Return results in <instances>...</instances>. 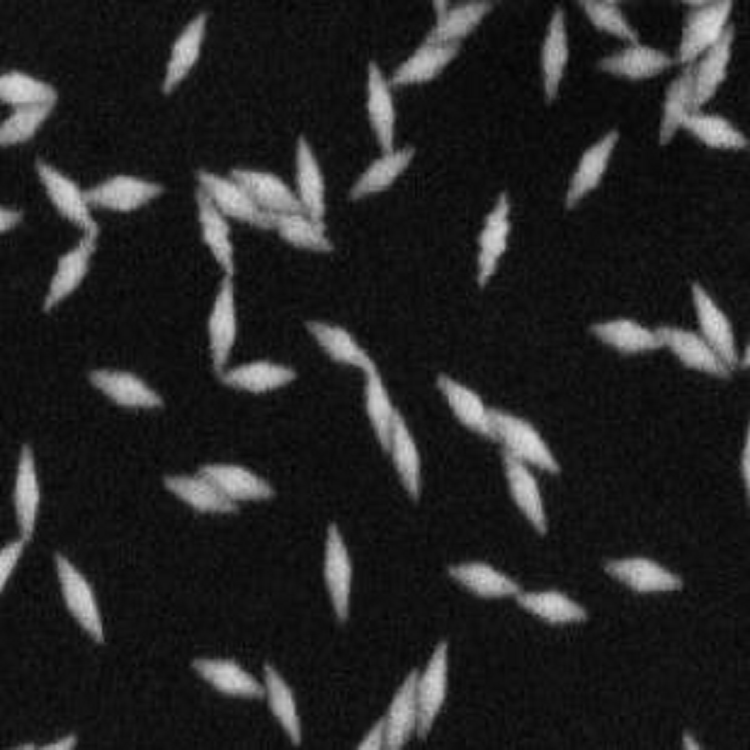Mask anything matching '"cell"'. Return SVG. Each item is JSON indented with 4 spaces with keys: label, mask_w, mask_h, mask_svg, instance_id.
<instances>
[{
    "label": "cell",
    "mask_w": 750,
    "mask_h": 750,
    "mask_svg": "<svg viewBox=\"0 0 750 750\" xmlns=\"http://www.w3.org/2000/svg\"><path fill=\"white\" fill-rule=\"evenodd\" d=\"M489 415L494 440L503 444V452L551 474L560 472L556 458L532 424L495 408L489 409Z\"/></svg>",
    "instance_id": "6da1fadb"
},
{
    "label": "cell",
    "mask_w": 750,
    "mask_h": 750,
    "mask_svg": "<svg viewBox=\"0 0 750 750\" xmlns=\"http://www.w3.org/2000/svg\"><path fill=\"white\" fill-rule=\"evenodd\" d=\"M733 2L707 1L704 5L692 8L682 29L678 50L681 64H693L697 57L713 46L723 35Z\"/></svg>",
    "instance_id": "7a4b0ae2"
},
{
    "label": "cell",
    "mask_w": 750,
    "mask_h": 750,
    "mask_svg": "<svg viewBox=\"0 0 750 750\" xmlns=\"http://www.w3.org/2000/svg\"><path fill=\"white\" fill-rule=\"evenodd\" d=\"M199 187L226 216L260 229H273L272 215L260 209L245 189L233 180L205 169H198Z\"/></svg>",
    "instance_id": "3957f363"
},
{
    "label": "cell",
    "mask_w": 750,
    "mask_h": 750,
    "mask_svg": "<svg viewBox=\"0 0 750 750\" xmlns=\"http://www.w3.org/2000/svg\"><path fill=\"white\" fill-rule=\"evenodd\" d=\"M34 167L57 211L84 233L98 235L100 228L90 212L84 190L71 178L41 159L35 161Z\"/></svg>",
    "instance_id": "277c9868"
},
{
    "label": "cell",
    "mask_w": 750,
    "mask_h": 750,
    "mask_svg": "<svg viewBox=\"0 0 750 750\" xmlns=\"http://www.w3.org/2000/svg\"><path fill=\"white\" fill-rule=\"evenodd\" d=\"M54 560L68 610L94 641L103 643V624L89 582L63 554L56 553Z\"/></svg>",
    "instance_id": "5b68a950"
},
{
    "label": "cell",
    "mask_w": 750,
    "mask_h": 750,
    "mask_svg": "<svg viewBox=\"0 0 750 750\" xmlns=\"http://www.w3.org/2000/svg\"><path fill=\"white\" fill-rule=\"evenodd\" d=\"M209 349L214 371L220 375L237 336V314L232 276H223L207 322Z\"/></svg>",
    "instance_id": "8992f818"
},
{
    "label": "cell",
    "mask_w": 750,
    "mask_h": 750,
    "mask_svg": "<svg viewBox=\"0 0 750 750\" xmlns=\"http://www.w3.org/2000/svg\"><path fill=\"white\" fill-rule=\"evenodd\" d=\"M164 187L132 175L119 174L84 190L89 205L129 212L158 197Z\"/></svg>",
    "instance_id": "52a82bcc"
},
{
    "label": "cell",
    "mask_w": 750,
    "mask_h": 750,
    "mask_svg": "<svg viewBox=\"0 0 750 750\" xmlns=\"http://www.w3.org/2000/svg\"><path fill=\"white\" fill-rule=\"evenodd\" d=\"M448 644L439 642L423 673L417 679L416 694L418 704L417 735L425 738L440 712L447 692Z\"/></svg>",
    "instance_id": "ba28073f"
},
{
    "label": "cell",
    "mask_w": 750,
    "mask_h": 750,
    "mask_svg": "<svg viewBox=\"0 0 750 750\" xmlns=\"http://www.w3.org/2000/svg\"><path fill=\"white\" fill-rule=\"evenodd\" d=\"M509 215L508 195L501 192L486 215L478 237L477 283L481 287L493 277L506 252L511 229Z\"/></svg>",
    "instance_id": "9c48e42d"
},
{
    "label": "cell",
    "mask_w": 750,
    "mask_h": 750,
    "mask_svg": "<svg viewBox=\"0 0 750 750\" xmlns=\"http://www.w3.org/2000/svg\"><path fill=\"white\" fill-rule=\"evenodd\" d=\"M691 295L701 336L722 361L733 370L739 363V356L728 317L701 284L692 283Z\"/></svg>",
    "instance_id": "30bf717a"
},
{
    "label": "cell",
    "mask_w": 750,
    "mask_h": 750,
    "mask_svg": "<svg viewBox=\"0 0 750 750\" xmlns=\"http://www.w3.org/2000/svg\"><path fill=\"white\" fill-rule=\"evenodd\" d=\"M662 346L667 347L686 367L718 378H729L731 369L716 354L701 334L675 326L655 329Z\"/></svg>",
    "instance_id": "8fae6325"
},
{
    "label": "cell",
    "mask_w": 750,
    "mask_h": 750,
    "mask_svg": "<svg viewBox=\"0 0 750 750\" xmlns=\"http://www.w3.org/2000/svg\"><path fill=\"white\" fill-rule=\"evenodd\" d=\"M230 177L245 189L260 209L271 215L304 212L296 193L273 173L234 168Z\"/></svg>",
    "instance_id": "7c38bea8"
},
{
    "label": "cell",
    "mask_w": 750,
    "mask_h": 750,
    "mask_svg": "<svg viewBox=\"0 0 750 750\" xmlns=\"http://www.w3.org/2000/svg\"><path fill=\"white\" fill-rule=\"evenodd\" d=\"M97 237L95 234L84 233L71 249L58 258L42 304L45 312L53 309L81 284L88 272Z\"/></svg>",
    "instance_id": "4fadbf2b"
},
{
    "label": "cell",
    "mask_w": 750,
    "mask_h": 750,
    "mask_svg": "<svg viewBox=\"0 0 750 750\" xmlns=\"http://www.w3.org/2000/svg\"><path fill=\"white\" fill-rule=\"evenodd\" d=\"M324 579L335 614L340 621H345L349 613L352 564L342 535L334 523L327 529Z\"/></svg>",
    "instance_id": "5bb4252c"
},
{
    "label": "cell",
    "mask_w": 750,
    "mask_h": 750,
    "mask_svg": "<svg viewBox=\"0 0 750 750\" xmlns=\"http://www.w3.org/2000/svg\"><path fill=\"white\" fill-rule=\"evenodd\" d=\"M604 570L638 593L675 591L683 585L679 576L645 557L609 560Z\"/></svg>",
    "instance_id": "9a60e30c"
},
{
    "label": "cell",
    "mask_w": 750,
    "mask_h": 750,
    "mask_svg": "<svg viewBox=\"0 0 750 750\" xmlns=\"http://www.w3.org/2000/svg\"><path fill=\"white\" fill-rule=\"evenodd\" d=\"M91 384L116 404L127 408H158L161 396L138 376L119 370L98 369L88 375Z\"/></svg>",
    "instance_id": "2e32d148"
},
{
    "label": "cell",
    "mask_w": 750,
    "mask_h": 750,
    "mask_svg": "<svg viewBox=\"0 0 750 750\" xmlns=\"http://www.w3.org/2000/svg\"><path fill=\"white\" fill-rule=\"evenodd\" d=\"M366 109L370 125L383 152L394 149L396 112L389 81L374 61L367 67Z\"/></svg>",
    "instance_id": "e0dca14e"
},
{
    "label": "cell",
    "mask_w": 750,
    "mask_h": 750,
    "mask_svg": "<svg viewBox=\"0 0 750 750\" xmlns=\"http://www.w3.org/2000/svg\"><path fill=\"white\" fill-rule=\"evenodd\" d=\"M295 177L296 195L304 213L313 220L324 223V178L315 154L304 136H300L296 142Z\"/></svg>",
    "instance_id": "ac0fdd59"
},
{
    "label": "cell",
    "mask_w": 750,
    "mask_h": 750,
    "mask_svg": "<svg viewBox=\"0 0 750 750\" xmlns=\"http://www.w3.org/2000/svg\"><path fill=\"white\" fill-rule=\"evenodd\" d=\"M207 20V13H198L175 39L163 77V93H171L195 66L200 57Z\"/></svg>",
    "instance_id": "d6986e66"
},
{
    "label": "cell",
    "mask_w": 750,
    "mask_h": 750,
    "mask_svg": "<svg viewBox=\"0 0 750 750\" xmlns=\"http://www.w3.org/2000/svg\"><path fill=\"white\" fill-rule=\"evenodd\" d=\"M733 40L734 28L728 25L720 39L704 52L699 63L694 64L693 112L699 111L713 98L726 78Z\"/></svg>",
    "instance_id": "ffe728a7"
},
{
    "label": "cell",
    "mask_w": 750,
    "mask_h": 750,
    "mask_svg": "<svg viewBox=\"0 0 750 750\" xmlns=\"http://www.w3.org/2000/svg\"><path fill=\"white\" fill-rule=\"evenodd\" d=\"M503 466L511 497L541 535L547 532V518L538 483L526 464L503 452Z\"/></svg>",
    "instance_id": "44dd1931"
},
{
    "label": "cell",
    "mask_w": 750,
    "mask_h": 750,
    "mask_svg": "<svg viewBox=\"0 0 750 750\" xmlns=\"http://www.w3.org/2000/svg\"><path fill=\"white\" fill-rule=\"evenodd\" d=\"M199 473L212 481L231 501H261L271 498L274 490L251 470L235 464L214 463L200 468Z\"/></svg>",
    "instance_id": "7402d4cb"
},
{
    "label": "cell",
    "mask_w": 750,
    "mask_h": 750,
    "mask_svg": "<svg viewBox=\"0 0 750 750\" xmlns=\"http://www.w3.org/2000/svg\"><path fill=\"white\" fill-rule=\"evenodd\" d=\"M436 385L461 424L485 438L494 440L490 408L485 406L474 390L446 374L437 376Z\"/></svg>",
    "instance_id": "603a6c76"
},
{
    "label": "cell",
    "mask_w": 750,
    "mask_h": 750,
    "mask_svg": "<svg viewBox=\"0 0 750 750\" xmlns=\"http://www.w3.org/2000/svg\"><path fill=\"white\" fill-rule=\"evenodd\" d=\"M618 138V132L611 130L583 153L566 192L567 208L576 206L599 185Z\"/></svg>",
    "instance_id": "cb8c5ba5"
},
{
    "label": "cell",
    "mask_w": 750,
    "mask_h": 750,
    "mask_svg": "<svg viewBox=\"0 0 750 750\" xmlns=\"http://www.w3.org/2000/svg\"><path fill=\"white\" fill-rule=\"evenodd\" d=\"M195 200L203 242L224 274L233 276L234 249L227 217L213 204L200 187L195 191Z\"/></svg>",
    "instance_id": "d4e9b609"
},
{
    "label": "cell",
    "mask_w": 750,
    "mask_h": 750,
    "mask_svg": "<svg viewBox=\"0 0 750 750\" xmlns=\"http://www.w3.org/2000/svg\"><path fill=\"white\" fill-rule=\"evenodd\" d=\"M419 672L412 670L396 691L385 720V749L397 750L410 739L418 724L416 686Z\"/></svg>",
    "instance_id": "484cf974"
},
{
    "label": "cell",
    "mask_w": 750,
    "mask_h": 750,
    "mask_svg": "<svg viewBox=\"0 0 750 750\" xmlns=\"http://www.w3.org/2000/svg\"><path fill=\"white\" fill-rule=\"evenodd\" d=\"M459 44L423 42L393 72L390 86H406L431 81L456 57Z\"/></svg>",
    "instance_id": "4316f807"
},
{
    "label": "cell",
    "mask_w": 750,
    "mask_h": 750,
    "mask_svg": "<svg viewBox=\"0 0 750 750\" xmlns=\"http://www.w3.org/2000/svg\"><path fill=\"white\" fill-rule=\"evenodd\" d=\"M673 60L666 53L640 43H634L600 60L598 66L604 72L629 80L651 78L672 66Z\"/></svg>",
    "instance_id": "83f0119b"
},
{
    "label": "cell",
    "mask_w": 750,
    "mask_h": 750,
    "mask_svg": "<svg viewBox=\"0 0 750 750\" xmlns=\"http://www.w3.org/2000/svg\"><path fill=\"white\" fill-rule=\"evenodd\" d=\"M192 667L223 694L245 698H262L265 695V688L233 660L197 658L193 660Z\"/></svg>",
    "instance_id": "f1b7e54d"
},
{
    "label": "cell",
    "mask_w": 750,
    "mask_h": 750,
    "mask_svg": "<svg viewBox=\"0 0 750 750\" xmlns=\"http://www.w3.org/2000/svg\"><path fill=\"white\" fill-rule=\"evenodd\" d=\"M306 329L335 362L355 367L365 374L377 369L375 362L345 328L323 321H308Z\"/></svg>",
    "instance_id": "f546056e"
},
{
    "label": "cell",
    "mask_w": 750,
    "mask_h": 750,
    "mask_svg": "<svg viewBox=\"0 0 750 750\" xmlns=\"http://www.w3.org/2000/svg\"><path fill=\"white\" fill-rule=\"evenodd\" d=\"M14 507L21 538L31 539L40 505V487L31 447L23 445L14 483Z\"/></svg>",
    "instance_id": "4dcf8cb0"
},
{
    "label": "cell",
    "mask_w": 750,
    "mask_h": 750,
    "mask_svg": "<svg viewBox=\"0 0 750 750\" xmlns=\"http://www.w3.org/2000/svg\"><path fill=\"white\" fill-rule=\"evenodd\" d=\"M568 58L565 15L563 9L558 6L550 18L541 50L544 93L548 102L557 97Z\"/></svg>",
    "instance_id": "1f68e13d"
},
{
    "label": "cell",
    "mask_w": 750,
    "mask_h": 750,
    "mask_svg": "<svg viewBox=\"0 0 750 750\" xmlns=\"http://www.w3.org/2000/svg\"><path fill=\"white\" fill-rule=\"evenodd\" d=\"M219 376L229 387L258 394L290 384L296 378V372L283 364L257 360L223 371Z\"/></svg>",
    "instance_id": "d6a6232c"
},
{
    "label": "cell",
    "mask_w": 750,
    "mask_h": 750,
    "mask_svg": "<svg viewBox=\"0 0 750 750\" xmlns=\"http://www.w3.org/2000/svg\"><path fill=\"white\" fill-rule=\"evenodd\" d=\"M164 485L171 493L199 512L228 514L237 510L236 503L228 499L212 481L200 473L194 476H166Z\"/></svg>",
    "instance_id": "836d02e7"
},
{
    "label": "cell",
    "mask_w": 750,
    "mask_h": 750,
    "mask_svg": "<svg viewBox=\"0 0 750 750\" xmlns=\"http://www.w3.org/2000/svg\"><path fill=\"white\" fill-rule=\"evenodd\" d=\"M590 331L606 345L625 354L653 351L663 347L655 330L628 318L594 323Z\"/></svg>",
    "instance_id": "e575fe53"
},
{
    "label": "cell",
    "mask_w": 750,
    "mask_h": 750,
    "mask_svg": "<svg viewBox=\"0 0 750 750\" xmlns=\"http://www.w3.org/2000/svg\"><path fill=\"white\" fill-rule=\"evenodd\" d=\"M414 155L412 146L383 152L355 181L349 191L350 198L359 200L389 188L407 169Z\"/></svg>",
    "instance_id": "d590c367"
},
{
    "label": "cell",
    "mask_w": 750,
    "mask_h": 750,
    "mask_svg": "<svg viewBox=\"0 0 750 750\" xmlns=\"http://www.w3.org/2000/svg\"><path fill=\"white\" fill-rule=\"evenodd\" d=\"M448 574L467 590L482 598L516 596L520 586L509 576L484 562L452 565Z\"/></svg>",
    "instance_id": "8d00e7d4"
},
{
    "label": "cell",
    "mask_w": 750,
    "mask_h": 750,
    "mask_svg": "<svg viewBox=\"0 0 750 750\" xmlns=\"http://www.w3.org/2000/svg\"><path fill=\"white\" fill-rule=\"evenodd\" d=\"M388 451L403 487L413 499L421 490V460L415 440L403 418L396 413L390 435Z\"/></svg>",
    "instance_id": "74e56055"
},
{
    "label": "cell",
    "mask_w": 750,
    "mask_h": 750,
    "mask_svg": "<svg viewBox=\"0 0 750 750\" xmlns=\"http://www.w3.org/2000/svg\"><path fill=\"white\" fill-rule=\"evenodd\" d=\"M488 1H472L436 17V23L427 34L424 42L432 44H459L458 41L468 36L491 11Z\"/></svg>",
    "instance_id": "f35d334b"
},
{
    "label": "cell",
    "mask_w": 750,
    "mask_h": 750,
    "mask_svg": "<svg viewBox=\"0 0 750 750\" xmlns=\"http://www.w3.org/2000/svg\"><path fill=\"white\" fill-rule=\"evenodd\" d=\"M694 63L685 68L669 85L663 106V115L659 130V142L668 144L676 132L682 128L685 119L693 112Z\"/></svg>",
    "instance_id": "ab89813d"
},
{
    "label": "cell",
    "mask_w": 750,
    "mask_h": 750,
    "mask_svg": "<svg viewBox=\"0 0 750 750\" xmlns=\"http://www.w3.org/2000/svg\"><path fill=\"white\" fill-rule=\"evenodd\" d=\"M515 597L522 608L550 624L578 623L587 618L580 604L559 591L520 592Z\"/></svg>",
    "instance_id": "60d3db41"
},
{
    "label": "cell",
    "mask_w": 750,
    "mask_h": 750,
    "mask_svg": "<svg viewBox=\"0 0 750 750\" xmlns=\"http://www.w3.org/2000/svg\"><path fill=\"white\" fill-rule=\"evenodd\" d=\"M273 229L288 244L313 252L328 253L333 245L325 233L324 223L304 212L272 215Z\"/></svg>",
    "instance_id": "b9f144b4"
},
{
    "label": "cell",
    "mask_w": 750,
    "mask_h": 750,
    "mask_svg": "<svg viewBox=\"0 0 750 750\" xmlns=\"http://www.w3.org/2000/svg\"><path fill=\"white\" fill-rule=\"evenodd\" d=\"M682 128L687 130L704 145L714 149H744L748 141L745 136L722 116L692 112Z\"/></svg>",
    "instance_id": "7bdbcfd3"
},
{
    "label": "cell",
    "mask_w": 750,
    "mask_h": 750,
    "mask_svg": "<svg viewBox=\"0 0 750 750\" xmlns=\"http://www.w3.org/2000/svg\"><path fill=\"white\" fill-rule=\"evenodd\" d=\"M365 376L366 414L378 442L384 450L388 451L392 426L398 410L393 406L378 370H372Z\"/></svg>",
    "instance_id": "ee69618b"
},
{
    "label": "cell",
    "mask_w": 750,
    "mask_h": 750,
    "mask_svg": "<svg viewBox=\"0 0 750 750\" xmlns=\"http://www.w3.org/2000/svg\"><path fill=\"white\" fill-rule=\"evenodd\" d=\"M264 678L265 694L272 714L279 721L293 744H300L301 725L290 687L270 664L264 665Z\"/></svg>",
    "instance_id": "f6af8a7d"
},
{
    "label": "cell",
    "mask_w": 750,
    "mask_h": 750,
    "mask_svg": "<svg viewBox=\"0 0 750 750\" xmlns=\"http://www.w3.org/2000/svg\"><path fill=\"white\" fill-rule=\"evenodd\" d=\"M1 101L17 107L55 103L56 89L49 83L13 70L0 77Z\"/></svg>",
    "instance_id": "bcb514c9"
},
{
    "label": "cell",
    "mask_w": 750,
    "mask_h": 750,
    "mask_svg": "<svg viewBox=\"0 0 750 750\" xmlns=\"http://www.w3.org/2000/svg\"><path fill=\"white\" fill-rule=\"evenodd\" d=\"M54 105L55 103H45L15 108L1 124V145H15L32 138L48 118Z\"/></svg>",
    "instance_id": "7dc6e473"
},
{
    "label": "cell",
    "mask_w": 750,
    "mask_h": 750,
    "mask_svg": "<svg viewBox=\"0 0 750 750\" xmlns=\"http://www.w3.org/2000/svg\"><path fill=\"white\" fill-rule=\"evenodd\" d=\"M590 22L606 32L631 44L638 43V33L631 27L615 1H580Z\"/></svg>",
    "instance_id": "c3c4849f"
},
{
    "label": "cell",
    "mask_w": 750,
    "mask_h": 750,
    "mask_svg": "<svg viewBox=\"0 0 750 750\" xmlns=\"http://www.w3.org/2000/svg\"><path fill=\"white\" fill-rule=\"evenodd\" d=\"M24 539H19L8 543L2 548L0 553V587L3 591L6 582L12 574L20 556L22 555Z\"/></svg>",
    "instance_id": "681fc988"
},
{
    "label": "cell",
    "mask_w": 750,
    "mask_h": 750,
    "mask_svg": "<svg viewBox=\"0 0 750 750\" xmlns=\"http://www.w3.org/2000/svg\"><path fill=\"white\" fill-rule=\"evenodd\" d=\"M386 730L384 717L379 719L369 730L363 740L360 742L358 749L378 750L385 748Z\"/></svg>",
    "instance_id": "f907efd6"
},
{
    "label": "cell",
    "mask_w": 750,
    "mask_h": 750,
    "mask_svg": "<svg viewBox=\"0 0 750 750\" xmlns=\"http://www.w3.org/2000/svg\"><path fill=\"white\" fill-rule=\"evenodd\" d=\"M23 218L21 210L1 207L0 210V229L2 232L8 231L14 228L20 223Z\"/></svg>",
    "instance_id": "816d5d0a"
},
{
    "label": "cell",
    "mask_w": 750,
    "mask_h": 750,
    "mask_svg": "<svg viewBox=\"0 0 750 750\" xmlns=\"http://www.w3.org/2000/svg\"><path fill=\"white\" fill-rule=\"evenodd\" d=\"M740 469L743 481L746 485L747 491H749V480H750V441L749 432L746 435L745 445L742 449V455L740 460Z\"/></svg>",
    "instance_id": "f5cc1de1"
},
{
    "label": "cell",
    "mask_w": 750,
    "mask_h": 750,
    "mask_svg": "<svg viewBox=\"0 0 750 750\" xmlns=\"http://www.w3.org/2000/svg\"><path fill=\"white\" fill-rule=\"evenodd\" d=\"M76 741V736L72 734L56 742L50 743L49 745L42 747V749H71L75 746Z\"/></svg>",
    "instance_id": "db71d44e"
},
{
    "label": "cell",
    "mask_w": 750,
    "mask_h": 750,
    "mask_svg": "<svg viewBox=\"0 0 750 750\" xmlns=\"http://www.w3.org/2000/svg\"><path fill=\"white\" fill-rule=\"evenodd\" d=\"M682 741H683L684 747L687 749H700L701 748L699 746V743L695 740V738L688 733L683 735Z\"/></svg>",
    "instance_id": "11a10c76"
},
{
    "label": "cell",
    "mask_w": 750,
    "mask_h": 750,
    "mask_svg": "<svg viewBox=\"0 0 750 750\" xmlns=\"http://www.w3.org/2000/svg\"><path fill=\"white\" fill-rule=\"evenodd\" d=\"M447 1H434L433 6L436 11V17L443 15L448 10Z\"/></svg>",
    "instance_id": "9f6ffc18"
},
{
    "label": "cell",
    "mask_w": 750,
    "mask_h": 750,
    "mask_svg": "<svg viewBox=\"0 0 750 750\" xmlns=\"http://www.w3.org/2000/svg\"><path fill=\"white\" fill-rule=\"evenodd\" d=\"M739 364L742 367H748V365H749V347L746 348L745 354L743 355L741 361H739Z\"/></svg>",
    "instance_id": "6f0895ef"
},
{
    "label": "cell",
    "mask_w": 750,
    "mask_h": 750,
    "mask_svg": "<svg viewBox=\"0 0 750 750\" xmlns=\"http://www.w3.org/2000/svg\"><path fill=\"white\" fill-rule=\"evenodd\" d=\"M707 1L703 0H695V1H685L684 3L690 5L692 8L700 7L704 5Z\"/></svg>",
    "instance_id": "680465c9"
}]
</instances>
